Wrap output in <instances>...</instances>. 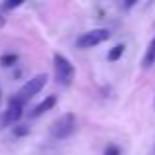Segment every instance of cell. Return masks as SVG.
<instances>
[{
  "instance_id": "obj_1",
  "label": "cell",
  "mask_w": 155,
  "mask_h": 155,
  "mask_svg": "<svg viewBox=\"0 0 155 155\" xmlns=\"http://www.w3.org/2000/svg\"><path fill=\"white\" fill-rule=\"evenodd\" d=\"M75 130H77V116L71 114V112L59 116L49 126V134L55 140H67V137H71L73 134H75Z\"/></svg>"
},
{
  "instance_id": "obj_2",
  "label": "cell",
  "mask_w": 155,
  "mask_h": 155,
  "mask_svg": "<svg viewBox=\"0 0 155 155\" xmlns=\"http://www.w3.org/2000/svg\"><path fill=\"white\" fill-rule=\"evenodd\" d=\"M53 69H55V79L61 87H69L75 79V67L73 63L63 55V53H55L53 55Z\"/></svg>"
},
{
  "instance_id": "obj_3",
  "label": "cell",
  "mask_w": 155,
  "mask_h": 155,
  "mask_svg": "<svg viewBox=\"0 0 155 155\" xmlns=\"http://www.w3.org/2000/svg\"><path fill=\"white\" fill-rule=\"evenodd\" d=\"M108 39H110V30L98 28V30H91V31H87V34L79 35V38H77V47H79V49H91V47H96V45H100V43L108 41Z\"/></svg>"
},
{
  "instance_id": "obj_4",
  "label": "cell",
  "mask_w": 155,
  "mask_h": 155,
  "mask_svg": "<svg viewBox=\"0 0 155 155\" xmlns=\"http://www.w3.org/2000/svg\"><path fill=\"white\" fill-rule=\"evenodd\" d=\"M45 83H47V75H45V73H39V75L31 77L30 81H26V83H24V87L20 88V92H18L16 96H18V98L22 100L24 104H26L28 100L34 98V96L38 94V92L41 91L43 87H45Z\"/></svg>"
},
{
  "instance_id": "obj_5",
  "label": "cell",
  "mask_w": 155,
  "mask_h": 155,
  "mask_svg": "<svg viewBox=\"0 0 155 155\" xmlns=\"http://www.w3.org/2000/svg\"><path fill=\"white\" fill-rule=\"evenodd\" d=\"M22 114H24V102L14 94L8 100V108L2 114V120H0L2 122V128L4 126H16V122L22 118Z\"/></svg>"
},
{
  "instance_id": "obj_6",
  "label": "cell",
  "mask_w": 155,
  "mask_h": 155,
  "mask_svg": "<svg viewBox=\"0 0 155 155\" xmlns=\"http://www.w3.org/2000/svg\"><path fill=\"white\" fill-rule=\"evenodd\" d=\"M55 104H57V98H55V96H47L45 100H41L38 106H34V108L30 110V118H39V116H43V114H45L47 110H51Z\"/></svg>"
},
{
  "instance_id": "obj_7",
  "label": "cell",
  "mask_w": 155,
  "mask_h": 155,
  "mask_svg": "<svg viewBox=\"0 0 155 155\" xmlns=\"http://www.w3.org/2000/svg\"><path fill=\"white\" fill-rule=\"evenodd\" d=\"M143 69H149V67H153V63H155V38L149 41V45H147V49H145V55H143Z\"/></svg>"
},
{
  "instance_id": "obj_8",
  "label": "cell",
  "mask_w": 155,
  "mask_h": 155,
  "mask_svg": "<svg viewBox=\"0 0 155 155\" xmlns=\"http://www.w3.org/2000/svg\"><path fill=\"white\" fill-rule=\"evenodd\" d=\"M124 51H126V45H124V43H118V45H114L112 49L108 51V61H112V63H114V61H118L122 55H124Z\"/></svg>"
},
{
  "instance_id": "obj_9",
  "label": "cell",
  "mask_w": 155,
  "mask_h": 155,
  "mask_svg": "<svg viewBox=\"0 0 155 155\" xmlns=\"http://www.w3.org/2000/svg\"><path fill=\"white\" fill-rule=\"evenodd\" d=\"M16 63H18V55H16V53H4V55L0 57V65H2V67H14Z\"/></svg>"
},
{
  "instance_id": "obj_10",
  "label": "cell",
  "mask_w": 155,
  "mask_h": 155,
  "mask_svg": "<svg viewBox=\"0 0 155 155\" xmlns=\"http://www.w3.org/2000/svg\"><path fill=\"white\" fill-rule=\"evenodd\" d=\"M12 132H14L16 137H24V136H28V134H30V126H26V124H16L14 128H12Z\"/></svg>"
},
{
  "instance_id": "obj_11",
  "label": "cell",
  "mask_w": 155,
  "mask_h": 155,
  "mask_svg": "<svg viewBox=\"0 0 155 155\" xmlns=\"http://www.w3.org/2000/svg\"><path fill=\"white\" fill-rule=\"evenodd\" d=\"M24 4V0H8V2H4V10H14V8H20Z\"/></svg>"
},
{
  "instance_id": "obj_12",
  "label": "cell",
  "mask_w": 155,
  "mask_h": 155,
  "mask_svg": "<svg viewBox=\"0 0 155 155\" xmlns=\"http://www.w3.org/2000/svg\"><path fill=\"white\" fill-rule=\"evenodd\" d=\"M104 155H120V147L118 145H108L104 149Z\"/></svg>"
},
{
  "instance_id": "obj_13",
  "label": "cell",
  "mask_w": 155,
  "mask_h": 155,
  "mask_svg": "<svg viewBox=\"0 0 155 155\" xmlns=\"http://www.w3.org/2000/svg\"><path fill=\"white\" fill-rule=\"evenodd\" d=\"M4 24H6V20H4V16L0 14V28H4Z\"/></svg>"
},
{
  "instance_id": "obj_14",
  "label": "cell",
  "mask_w": 155,
  "mask_h": 155,
  "mask_svg": "<svg viewBox=\"0 0 155 155\" xmlns=\"http://www.w3.org/2000/svg\"><path fill=\"white\" fill-rule=\"evenodd\" d=\"M151 155H155V149H153V153H151Z\"/></svg>"
},
{
  "instance_id": "obj_15",
  "label": "cell",
  "mask_w": 155,
  "mask_h": 155,
  "mask_svg": "<svg viewBox=\"0 0 155 155\" xmlns=\"http://www.w3.org/2000/svg\"><path fill=\"white\" fill-rule=\"evenodd\" d=\"M0 96H2V92H0Z\"/></svg>"
},
{
  "instance_id": "obj_16",
  "label": "cell",
  "mask_w": 155,
  "mask_h": 155,
  "mask_svg": "<svg viewBox=\"0 0 155 155\" xmlns=\"http://www.w3.org/2000/svg\"><path fill=\"white\" fill-rule=\"evenodd\" d=\"M153 104H155V100H153Z\"/></svg>"
}]
</instances>
